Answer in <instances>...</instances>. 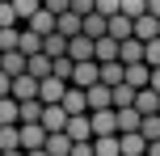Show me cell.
Segmentation results:
<instances>
[{"mask_svg":"<svg viewBox=\"0 0 160 156\" xmlns=\"http://www.w3.org/2000/svg\"><path fill=\"white\" fill-rule=\"evenodd\" d=\"M47 139H51V131L42 123H25L21 127V148L25 152H47Z\"/></svg>","mask_w":160,"mask_h":156,"instance_id":"6da1fadb","label":"cell"},{"mask_svg":"<svg viewBox=\"0 0 160 156\" xmlns=\"http://www.w3.org/2000/svg\"><path fill=\"white\" fill-rule=\"evenodd\" d=\"M93 118V139H101V135H118V110H97Z\"/></svg>","mask_w":160,"mask_h":156,"instance_id":"7a4b0ae2","label":"cell"},{"mask_svg":"<svg viewBox=\"0 0 160 156\" xmlns=\"http://www.w3.org/2000/svg\"><path fill=\"white\" fill-rule=\"evenodd\" d=\"M68 89H72V84H68V80H59V76H51V80H42V106H63Z\"/></svg>","mask_w":160,"mask_h":156,"instance_id":"3957f363","label":"cell"},{"mask_svg":"<svg viewBox=\"0 0 160 156\" xmlns=\"http://www.w3.org/2000/svg\"><path fill=\"white\" fill-rule=\"evenodd\" d=\"M76 89H93V84H101V63H76V76H72Z\"/></svg>","mask_w":160,"mask_h":156,"instance_id":"277c9868","label":"cell"},{"mask_svg":"<svg viewBox=\"0 0 160 156\" xmlns=\"http://www.w3.org/2000/svg\"><path fill=\"white\" fill-rule=\"evenodd\" d=\"M68 59H76V63H93V59H97V42H93V38H84V34H80V38H72Z\"/></svg>","mask_w":160,"mask_h":156,"instance_id":"5b68a950","label":"cell"},{"mask_svg":"<svg viewBox=\"0 0 160 156\" xmlns=\"http://www.w3.org/2000/svg\"><path fill=\"white\" fill-rule=\"evenodd\" d=\"M97 110H114V89L110 84H93L88 89V114H97Z\"/></svg>","mask_w":160,"mask_h":156,"instance_id":"8992f818","label":"cell"},{"mask_svg":"<svg viewBox=\"0 0 160 156\" xmlns=\"http://www.w3.org/2000/svg\"><path fill=\"white\" fill-rule=\"evenodd\" d=\"M139 131H143V114H139L135 106L118 110V135H139Z\"/></svg>","mask_w":160,"mask_h":156,"instance_id":"52a82bcc","label":"cell"},{"mask_svg":"<svg viewBox=\"0 0 160 156\" xmlns=\"http://www.w3.org/2000/svg\"><path fill=\"white\" fill-rule=\"evenodd\" d=\"M63 135H68V139H72V143H88V139H93V118H88V114H80V118H72Z\"/></svg>","mask_w":160,"mask_h":156,"instance_id":"ba28073f","label":"cell"},{"mask_svg":"<svg viewBox=\"0 0 160 156\" xmlns=\"http://www.w3.org/2000/svg\"><path fill=\"white\" fill-rule=\"evenodd\" d=\"M63 110H68L72 118L88 114V89H76V84H72V89H68V97H63Z\"/></svg>","mask_w":160,"mask_h":156,"instance_id":"9c48e42d","label":"cell"},{"mask_svg":"<svg viewBox=\"0 0 160 156\" xmlns=\"http://www.w3.org/2000/svg\"><path fill=\"white\" fill-rule=\"evenodd\" d=\"M122 42L118 38H110V34H105V38H97V63H122Z\"/></svg>","mask_w":160,"mask_h":156,"instance_id":"30bf717a","label":"cell"},{"mask_svg":"<svg viewBox=\"0 0 160 156\" xmlns=\"http://www.w3.org/2000/svg\"><path fill=\"white\" fill-rule=\"evenodd\" d=\"M25 30H34V34H42V38H51V34H59V17H55V13H47V8H42V13L34 17L30 25H25Z\"/></svg>","mask_w":160,"mask_h":156,"instance_id":"8fae6325","label":"cell"},{"mask_svg":"<svg viewBox=\"0 0 160 156\" xmlns=\"http://www.w3.org/2000/svg\"><path fill=\"white\" fill-rule=\"evenodd\" d=\"M0 127H21V101H17V97L0 101Z\"/></svg>","mask_w":160,"mask_h":156,"instance_id":"7c38bea8","label":"cell"},{"mask_svg":"<svg viewBox=\"0 0 160 156\" xmlns=\"http://www.w3.org/2000/svg\"><path fill=\"white\" fill-rule=\"evenodd\" d=\"M143 55H148V42H139V38H127V42H122V55H118V59L131 68V63H143Z\"/></svg>","mask_w":160,"mask_h":156,"instance_id":"4fadbf2b","label":"cell"},{"mask_svg":"<svg viewBox=\"0 0 160 156\" xmlns=\"http://www.w3.org/2000/svg\"><path fill=\"white\" fill-rule=\"evenodd\" d=\"M135 38H139V42H156V38H160V21H156L152 13L135 21Z\"/></svg>","mask_w":160,"mask_h":156,"instance_id":"5bb4252c","label":"cell"},{"mask_svg":"<svg viewBox=\"0 0 160 156\" xmlns=\"http://www.w3.org/2000/svg\"><path fill=\"white\" fill-rule=\"evenodd\" d=\"M110 34V17H101V13H93V17H84V38H105Z\"/></svg>","mask_w":160,"mask_h":156,"instance_id":"9a60e30c","label":"cell"},{"mask_svg":"<svg viewBox=\"0 0 160 156\" xmlns=\"http://www.w3.org/2000/svg\"><path fill=\"white\" fill-rule=\"evenodd\" d=\"M110 38H118V42H127V38H135V21L131 17H110Z\"/></svg>","mask_w":160,"mask_h":156,"instance_id":"2e32d148","label":"cell"},{"mask_svg":"<svg viewBox=\"0 0 160 156\" xmlns=\"http://www.w3.org/2000/svg\"><path fill=\"white\" fill-rule=\"evenodd\" d=\"M30 76L34 80H51V76H55V59L51 55H34L30 59Z\"/></svg>","mask_w":160,"mask_h":156,"instance_id":"e0dca14e","label":"cell"},{"mask_svg":"<svg viewBox=\"0 0 160 156\" xmlns=\"http://www.w3.org/2000/svg\"><path fill=\"white\" fill-rule=\"evenodd\" d=\"M59 34H63V38H80V34H84V17L80 13H63L59 17Z\"/></svg>","mask_w":160,"mask_h":156,"instance_id":"ac0fdd59","label":"cell"},{"mask_svg":"<svg viewBox=\"0 0 160 156\" xmlns=\"http://www.w3.org/2000/svg\"><path fill=\"white\" fill-rule=\"evenodd\" d=\"M101 84H110V89L127 84V63H101Z\"/></svg>","mask_w":160,"mask_h":156,"instance_id":"d6986e66","label":"cell"},{"mask_svg":"<svg viewBox=\"0 0 160 156\" xmlns=\"http://www.w3.org/2000/svg\"><path fill=\"white\" fill-rule=\"evenodd\" d=\"M135 110H139V114H160V93L156 89H143V93H139V97H135Z\"/></svg>","mask_w":160,"mask_h":156,"instance_id":"ffe728a7","label":"cell"},{"mask_svg":"<svg viewBox=\"0 0 160 156\" xmlns=\"http://www.w3.org/2000/svg\"><path fill=\"white\" fill-rule=\"evenodd\" d=\"M68 47H72V38H63V34H51V38L42 42V55H51V59H63V55H68Z\"/></svg>","mask_w":160,"mask_h":156,"instance_id":"44dd1931","label":"cell"},{"mask_svg":"<svg viewBox=\"0 0 160 156\" xmlns=\"http://www.w3.org/2000/svg\"><path fill=\"white\" fill-rule=\"evenodd\" d=\"M0 152H25L21 148V127H0Z\"/></svg>","mask_w":160,"mask_h":156,"instance_id":"7402d4cb","label":"cell"},{"mask_svg":"<svg viewBox=\"0 0 160 156\" xmlns=\"http://www.w3.org/2000/svg\"><path fill=\"white\" fill-rule=\"evenodd\" d=\"M13 8H17V17H21L25 25H30L34 17H38L42 8H47V0H13Z\"/></svg>","mask_w":160,"mask_h":156,"instance_id":"603a6c76","label":"cell"},{"mask_svg":"<svg viewBox=\"0 0 160 156\" xmlns=\"http://www.w3.org/2000/svg\"><path fill=\"white\" fill-rule=\"evenodd\" d=\"M118 139H122V156H148V148H152L143 135H118Z\"/></svg>","mask_w":160,"mask_h":156,"instance_id":"cb8c5ba5","label":"cell"},{"mask_svg":"<svg viewBox=\"0 0 160 156\" xmlns=\"http://www.w3.org/2000/svg\"><path fill=\"white\" fill-rule=\"evenodd\" d=\"M97 156H122V139L118 135H101V139H93Z\"/></svg>","mask_w":160,"mask_h":156,"instance_id":"d4e9b609","label":"cell"},{"mask_svg":"<svg viewBox=\"0 0 160 156\" xmlns=\"http://www.w3.org/2000/svg\"><path fill=\"white\" fill-rule=\"evenodd\" d=\"M72 148H76V143L68 139V135H51V139H47V156H72Z\"/></svg>","mask_w":160,"mask_h":156,"instance_id":"484cf974","label":"cell"},{"mask_svg":"<svg viewBox=\"0 0 160 156\" xmlns=\"http://www.w3.org/2000/svg\"><path fill=\"white\" fill-rule=\"evenodd\" d=\"M42 114H47L42 101H21V127L25 123H42Z\"/></svg>","mask_w":160,"mask_h":156,"instance_id":"4316f807","label":"cell"},{"mask_svg":"<svg viewBox=\"0 0 160 156\" xmlns=\"http://www.w3.org/2000/svg\"><path fill=\"white\" fill-rule=\"evenodd\" d=\"M135 97H139V93L131 89V84H118V89H114V110H127V106H135Z\"/></svg>","mask_w":160,"mask_h":156,"instance_id":"83f0119b","label":"cell"},{"mask_svg":"<svg viewBox=\"0 0 160 156\" xmlns=\"http://www.w3.org/2000/svg\"><path fill=\"white\" fill-rule=\"evenodd\" d=\"M17 21H21V17H17L13 0H4V4H0V30H17Z\"/></svg>","mask_w":160,"mask_h":156,"instance_id":"f1b7e54d","label":"cell"},{"mask_svg":"<svg viewBox=\"0 0 160 156\" xmlns=\"http://www.w3.org/2000/svg\"><path fill=\"white\" fill-rule=\"evenodd\" d=\"M4 51H21V30H0V55Z\"/></svg>","mask_w":160,"mask_h":156,"instance_id":"f546056e","label":"cell"},{"mask_svg":"<svg viewBox=\"0 0 160 156\" xmlns=\"http://www.w3.org/2000/svg\"><path fill=\"white\" fill-rule=\"evenodd\" d=\"M122 17H131V21L148 17V0H122Z\"/></svg>","mask_w":160,"mask_h":156,"instance_id":"4dcf8cb0","label":"cell"},{"mask_svg":"<svg viewBox=\"0 0 160 156\" xmlns=\"http://www.w3.org/2000/svg\"><path fill=\"white\" fill-rule=\"evenodd\" d=\"M139 135H143L148 143H156V139H160V114H148V118H143V131H139Z\"/></svg>","mask_w":160,"mask_h":156,"instance_id":"1f68e13d","label":"cell"},{"mask_svg":"<svg viewBox=\"0 0 160 156\" xmlns=\"http://www.w3.org/2000/svg\"><path fill=\"white\" fill-rule=\"evenodd\" d=\"M97 13H101V17H118L122 13V0H97Z\"/></svg>","mask_w":160,"mask_h":156,"instance_id":"d6a6232c","label":"cell"},{"mask_svg":"<svg viewBox=\"0 0 160 156\" xmlns=\"http://www.w3.org/2000/svg\"><path fill=\"white\" fill-rule=\"evenodd\" d=\"M47 13H55V17L72 13V0H47Z\"/></svg>","mask_w":160,"mask_h":156,"instance_id":"836d02e7","label":"cell"},{"mask_svg":"<svg viewBox=\"0 0 160 156\" xmlns=\"http://www.w3.org/2000/svg\"><path fill=\"white\" fill-rule=\"evenodd\" d=\"M148 13H152L156 21H160V0H148Z\"/></svg>","mask_w":160,"mask_h":156,"instance_id":"e575fe53","label":"cell"},{"mask_svg":"<svg viewBox=\"0 0 160 156\" xmlns=\"http://www.w3.org/2000/svg\"><path fill=\"white\" fill-rule=\"evenodd\" d=\"M152 89L160 93V68H152Z\"/></svg>","mask_w":160,"mask_h":156,"instance_id":"d590c367","label":"cell"},{"mask_svg":"<svg viewBox=\"0 0 160 156\" xmlns=\"http://www.w3.org/2000/svg\"><path fill=\"white\" fill-rule=\"evenodd\" d=\"M0 156H25V152H0Z\"/></svg>","mask_w":160,"mask_h":156,"instance_id":"8d00e7d4","label":"cell"},{"mask_svg":"<svg viewBox=\"0 0 160 156\" xmlns=\"http://www.w3.org/2000/svg\"><path fill=\"white\" fill-rule=\"evenodd\" d=\"M25 156H47V152H25Z\"/></svg>","mask_w":160,"mask_h":156,"instance_id":"74e56055","label":"cell"}]
</instances>
